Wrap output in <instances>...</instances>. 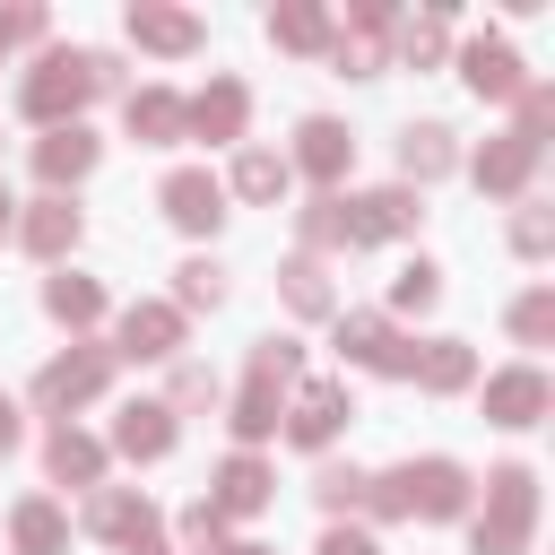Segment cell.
Returning a JSON list of instances; mask_svg holds the SVG:
<instances>
[{"label": "cell", "instance_id": "83f0119b", "mask_svg": "<svg viewBox=\"0 0 555 555\" xmlns=\"http://www.w3.org/2000/svg\"><path fill=\"white\" fill-rule=\"evenodd\" d=\"M321 555H373V546H364V538H330Z\"/></svg>", "mask_w": 555, "mask_h": 555}, {"label": "cell", "instance_id": "e0dca14e", "mask_svg": "<svg viewBox=\"0 0 555 555\" xmlns=\"http://www.w3.org/2000/svg\"><path fill=\"white\" fill-rule=\"evenodd\" d=\"M269 35H278V43H295V52H312L330 26H321V9H278V17H269Z\"/></svg>", "mask_w": 555, "mask_h": 555}, {"label": "cell", "instance_id": "603a6c76", "mask_svg": "<svg viewBox=\"0 0 555 555\" xmlns=\"http://www.w3.org/2000/svg\"><path fill=\"white\" fill-rule=\"evenodd\" d=\"M217 295H225L217 260H191V269H182V304H217Z\"/></svg>", "mask_w": 555, "mask_h": 555}, {"label": "cell", "instance_id": "7c38bea8", "mask_svg": "<svg viewBox=\"0 0 555 555\" xmlns=\"http://www.w3.org/2000/svg\"><path fill=\"white\" fill-rule=\"evenodd\" d=\"M173 442V425H165V408H130L121 416V451H139V460H156Z\"/></svg>", "mask_w": 555, "mask_h": 555}, {"label": "cell", "instance_id": "f546056e", "mask_svg": "<svg viewBox=\"0 0 555 555\" xmlns=\"http://www.w3.org/2000/svg\"><path fill=\"white\" fill-rule=\"evenodd\" d=\"M0 225H9V191H0Z\"/></svg>", "mask_w": 555, "mask_h": 555}, {"label": "cell", "instance_id": "ac0fdd59", "mask_svg": "<svg viewBox=\"0 0 555 555\" xmlns=\"http://www.w3.org/2000/svg\"><path fill=\"white\" fill-rule=\"evenodd\" d=\"M17 546H26V555H52V546H61V520H52V503H26V512H17Z\"/></svg>", "mask_w": 555, "mask_h": 555}, {"label": "cell", "instance_id": "5bb4252c", "mask_svg": "<svg viewBox=\"0 0 555 555\" xmlns=\"http://www.w3.org/2000/svg\"><path fill=\"white\" fill-rule=\"evenodd\" d=\"M234 191H251V199H278V191H286V165H278L269 147H251V156L234 165Z\"/></svg>", "mask_w": 555, "mask_h": 555}, {"label": "cell", "instance_id": "d4e9b609", "mask_svg": "<svg viewBox=\"0 0 555 555\" xmlns=\"http://www.w3.org/2000/svg\"><path fill=\"white\" fill-rule=\"evenodd\" d=\"M460 373H468V356H460V347H434V364H425V382H460Z\"/></svg>", "mask_w": 555, "mask_h": 555}, {"label": "cell", "instance_id": "8fae6325", "mask_svg": "<svg viewBox=\"0 0 555 555\" xmlns=\"http://www.w3.org/2000/svg\"><path fill=\"white\" fill-rule=\"evenodd\" d=\"M121 338H130V356H165V347H173V312H165V304H147V312H130V321H121Z\"/></svg>", "mask_w": 555, "mask_h": 555}, {"label": "cell", "instance_id": "52a82bcc", "mask_svg": "<svg viewBox=\"0 0 555 555\" xmlns=\"http://www.w3.org/2000/svg\"><path fill=\"white\" fill-rule=\"evenodd\" d=\"M26 243H35V251H61V243H78V208H69V199H35V217H26Z\"/></svg>", "mask_w": 555, "mask_h": 555}, {"label": "cell", "instance_id": "6da1fadb", "mask_svg": "<svg viewBox=\"0 0 555 555\" xmlns=\"http://www.w3.org/2000/svg\"><path fill=\"white\" fill-rule=\"evenodd\" d=\"M87 95H95V61H87V52H43V61H35V78H26V113H35V121L78 113Z\"/></svg>", "mask_w": 555, "mask_h": 555}, {"label": "cell", "instance_id": "4316f807", "mask_svg": "<svg viewBox=\"0 0 555 555\" xmlns=\"http://www.w3.org/2000/svg\"><path fill=\"white\" fill-rule=\"evenodd\" d=\"M442 52V26H408V61H434Z\"/></svg>", "mask_w": 555, "mask_h": 555}, {"label": "cell", "instance_id": "3957f363", "mask_svg": "<svg viewBox=\"0 0 555 555\" xmlns=\"http://www.w3.org/2000/svg\"><path fill=\"white\" fill-rule=\"evenodd\" d=\"M460 69H468V87H477V95H512V87H520V61H512L503 43H468V52H460Z\"/></svg>", "mask_w": 555, "mask_h": 555}, {"label": "cell", "instance_id": "4fadbf2b", "mask_svg": "<svg viewBox=\"0 0 555 555\" xmlns=\"http://www.w3.org/2000/svg\"><path fill=\"white\" fill-rule=\"evenodd\" d=\"M304 165H312V173H338V165H347V130H338V121H304Z\"/></svg>", "mask_w": 555, "mask_h": 555}, {"label": "cell", "instance_id": "ba28073f", "mask_svg": "<svg viewBox=\"0 0 555 555\" xmlns=\"http://www.w3.org/2000/svg\"><path fill=\"white\" fill-rule=\"evenodd\" d=\"M95 382H104V356H69V364H52V373H43V399H52V408H69V399H87Z\"/></svg>", "mask_w": 555, "mask_h": 555}, {"label": "cell", "instance_id": "9a60e30c", "mask_svg": "<svg viewBox=\"0 0 555 555\" xmlns=\"http://www.w3.org/2000/svg\"><path fill=\"white\" fill-rule=\"evenodd\" d=\"M260 494H269V477H260V460H234V468H225V486H217V503H225V512H251Z\"/></svg>", "mask_w": 555, "mask_h": 555}, {"label": "cell", "instance_id": "8992f818", "mask_svg": "<svg viewBox=\"0 0 555 555\" xmlns=\"http://www.w3.org/2000/svg\"><path fill=\"white\" fill-rule=\"evenodd\" d=\"M182 121H191L199 139H234V130H243V87H208V95H199Z\"/></svg>", "mask_w": 555, "mask_h": 555}, {"label": "cell", "instance_id": "2e32d148", "mask_svg": "<svg viewBox=\"0 0 555 555\" xmlns=\"http://www.w3.org/2000/svg\"><path fill=\"white\" fill-rule=\"evenodd\" d=\"M95 529H113V538H147L156 520H147V503H130V494H104V503H95Z\"/></svg>", "mask_w": 555, "mask_h": 555}, {"label": "cell", "instance_id": "f1b7e54d", "mask_svg": "<svg viewBox=\"0 0 555 555\" xmlns=\"http://www.w3.org/2000/svg\"><path fill=\"white\" fill-rule=\"evenodd\" d=\"M9 442H17V408L0 399V451H9Z\"/></svg>", "mask_w": 555, "mask_h": 555}, {"label": "cell", "instance_id": "44dd1931", "mask_svg": "<svg viewBox=\"0 0 555 555\" xmlns=\"http://www.w3.org/2000/svg\"><path fill=\"white\" fill-rule=\"evenodd\" d=\"M494 408H503V425H520V416L538 408V373H512V382H494Z\"/></svg>", "mask_w": 555, "mask_h": 555}, {"label": "cell", "instance_id": "7402d4cb", "mask_svg": "<svg viewBox=\"0 0 555 555\" xmlns=\"http://www.w3.org/2000/svg\"><path fill=\"white\" fill-rule=\"evenodd\" d=\"M330 425H338V390H312V399H304V416H295V442H321Z\"/></svg>", "mask_w": 555, "mask_h": 555}, {"label": "cell", "instance_id": "484cf974", "mask_svg": "<svg viewBox=\"0 0 555 555\" xmlns=\"http://www.w3.org/2000/svg\"><path fill=\"white\" fill-rule=\"evenodd\" d=\"M356 486H364L356 468H330V477H321V503H356Z\"/></svg>", "mask_w": 555, "mask_h": 555}, {"label": "cell", "instance_id": "5b68a950", "mask_svg": "<svg viewBox=\"0 0 555 555\" xmlns=\"http://www.w3.org/2000/svg\"><path fill=\"white\" fill-rule=\"evenodd\" d=\"M130 35L156 43V52H191V43H199V26H191L182 9H130Z\"/></svg>", "mask_w": 555, "mask_h": 555}, {"label": "cell", "instance_id": "9c48e42d", "mask_svg": "<svg viewBox=\"0 0 555 555\" xmlns=\"http://www.w3.org/2000/svg\"><path fill=\"white\" fill-rule=\"evenodd\" d=\"M130 130H139V139H173V130H182V104H173L165 87H147V95H130Z\"/></svg>", "mask_w": 555, "mask_h": 555}, {"label": "cell", "instance_id": "7a4b0ae2", "mask_svg": "<svg viewBox=\"0 0 555 555\" xmlns=\"http://www.w3.org/2000/svg\"><path fill=\"white\" fill-rule=\"evenodd\" d=\"M217 199H225V191H217L208 173H173V182H165V217H173V225H191V234H208V225L225 217Z\"/></svg>", "mask_w": 555, "mask_h": 555}, {"label": "cell", "instance_id": "277c9868", "mask_svg": "<svg viewBox=\"0 0 555 555\" xmlns=\"http://www.w3.org/2000/svg\"><path fill=\"white\" fill-rule=\"evenodd\" d=\"M35 165H43V182H69V173H87V165H95V139L69 121V130H52V139L35 147Z\"/></svg>", "mask_w": 555, "mask_h": 555}, {"label": "cell", "instance_id": "4dcf8cb0", "mask_svg": "<svg viewBox=\"0 0 555 555\" xmlns=\"http://www.w3.org/2000/svg\"><path fill=\"white\" fill-rule=\"evenodd\" d=\"M234 555H260V546H234Z\"/></svg>", "mask_w": 555, "mask_h": 555}, {"label": "cell", "instance_id": "d6986e66", "mask_svg": "<svg viewBox=\"0 0 555 555\" xmlns=\"http://www.w3.org/2000/svg\"><path fill=\"white\" fill-rule=\"evenodd\" d=\"M52 468H61V477H95V442L61 425V434H52Z\"/></svg>", "mask_w": 555, "mask_h": 555}, {"label": "cell", "instance_id": "30bf717a", "mask_svg": "<svg viewBox=\"0 0 555 555\" xmlns=\"http://www.w3.org/2000/svg\"><path fill=\"white\" fill-rule=\"evenodd\" d=\"M399 165H408L416 182H425V173H442V165H451V130H434V121H425V130H408V139H399Z\"/></svg>", "mask_w": 555, "mask_h": 555}, {"label": "cell", "instance_id": "ffe728a7", "mask_svg": "<svg viewBox=\"0 0 555 555\" xmlns=\"http://www.w3.org/2000/svg\"><path fill=\"white\" fill-rule=\"evenodd\" d=\"M52 312L61 321H95V286L87 278H52Z\"/></svg>", "mask_w": 555, "mask_h": 555}, {"label": "cell", "instance_id": "cb8c5ba5", "mask_svg": "<svg viewBox=\"0 0 555 555\" xmlns=\"http://www.w3.org/2000/svg\"><path fill=\"white\" fill-rule=\"evenodd\" d=\"M399 304H434V269H425V260L399 278Z\"/></svg>", "mask_w": 555, "mask_h": 555}]
</instances>
